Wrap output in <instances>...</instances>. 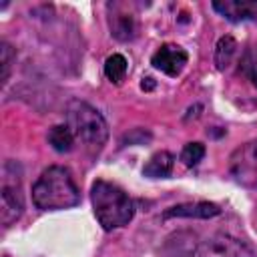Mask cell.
<instances>
[{
	"mask_svg": "<svg viewBox=\"0 0 257 257\" xmlns=\"http://www.w3.org/2000/svg\"><path fill=\"white\" fill-rule=\"evenodd\" d=\"M90 201L94 215L102 229L112 231L126 225L135 215V203L116 185L98 179L90 189Z\"/></svg>",
	"mask_w": 257,
	"mask_h": 257,
	"instance_id": "cell-3",
	"label": "cell"
},
{
	"mask_svg": "<svg viewBox=\"0 0 257 257\" xmlns=\"http://www.w3.org/2000/svg\"><path fill=\"white\" fill-rule=\"evenodd\" d=\"M213 8L231 22H257V0H215Z\"/></svg>",
	"mask_w": 257,
	"mask_h": 257,
	"instance_id": "cell-9",
	"label": "cell"
},
{
	"mask_svg": "<svg viewBox=\"0 0 257 257\" xmlns=\"http://www.w3.org/2000/svg\"><path fill=\"white\" fill-rule=\"evenodd\" d=\"M126 70H128V64H126V58L122 54H110L104 62V74L114 84H120L124 80Z\"/></svg>",
	"mask_w": 257,
	"mask_h": 257,
	"instance_id": "cell-14",
	"label": "cell"
},
{
	"mask_svg": "<svg viewBox=\"0 0 257 257\" xmlns=\"http://www.w3.org/2000/svg\"><path fill=\"white\" fill-rule=\"evenodd\" d=\"M106 12H108L110 34L116 40L128 42V40H133L137 36L139 22H137V14H135L131 4H126V2H110V4H106Z\"/></svg>",
	"mask_w": 257,
	"mask_h": 257,
	"instance_id": "cell-7",
	"label": "cell"
},
{
	"mask_svg": "<svg viewBox=\"0 0 257 257\" xmlns=\"http://www.w3.org/2000/svg\"><path fill=\"white\" fill-rule=\"evenodd\" d=\"M14 50H12V46L8 44V42H2V48H0V62H2V76H0V80H2V84L8 80V76H10V66H12V60H14Z\"/></svg>",
	"mask_w": 257,
	"mask_h": 257,
	"instance_id": "cell-16",
	"label": "cell"
},
{
	"mask_svg": "<svg viewBox=\"0 0 257 257\" xmlns=\"http://www.w3.org/2000/svg\"><path fill=\"white\" fill-rule=\"evenodd\" d=\"M205 157V147L201 143H187L181 151V161L187 165V167H193L197 165L201 159Z\"/></svg>",
	"mask_w": 257,
	"mask_h": 257,
	"instance_id": "cell-15",
	"label": "cell"
},
{
	"mask_svg": "<svg viewBox=\"0 0 257 257\" xmlns=\"http://www.w3.org/2000/svg\"><path fill=\"white\" fill-rule=\"evenodd\" d=\"M66 124L76 141L90 151H100L108 139V126L102 114L82 100H70L66 106Z\"/></svg>",
	"mask_w": 257,
	"mask_h": 257,
	"instance_id": "cell-4",
	"label": "cell"
},
{
	"mask_svg": "<svg viewBox=\"0 0 257 257\" xmlns=\"http://www.w3.org/2000/svg\"><path fill=\"white\" fill-rule=\"evenodd\" d=\"M153 86H155L153 78H143V82H141V88H143V90H151Z\"/></svg>",
	"mask_w": 257,
	"mask_h": 257,
	"instance_id": "cell-18",
	"label": "cell"
},
{
	"mask_svg": "<svg viewBox=\"0 0 257 257\" xmlns=\"http://www.w3.org/2000/svg\"><path fill=\"white\" fill-rule=\"evenodd\" d=\"M221 209L215 205V203H185V205H177V207H171L169 211L163 213V219H171V217H187V219H209V217H215L219 215Z\"/></svg>",
	"mask_w": 257,
	"mask_h": 257,
	"instance_id": "cell-10",
	"label": "cell"
},
{
	"mask_svg": "<svg viewBox=\"0 0 257 257\" xmlns=\"http://www.w3.org/2000/svg\"><path fill=\"white\" fill-rule=\"evenodd\" d=\"M247 68H249V74H251L253 84L257 86V50L249 56V60H247Z\"/></svg>",
	"mask_w": 257,
	"mask_h": 257,
	"instance_id": "cell-17",
	"label": "cell"
},
{
	"mask_svg": "<svg viewBox=\"0 0 257 257\" xmlns=\"http://www.w3.org/2000/svg\"><path fill=\"white\" fill-rule=\"evenodd\" d=\"M235 52H237L235 38L233 36H221L219 42H217V46H215V64H217V68L219 70H225L231 64Z\"/></svg>",
	"mask_w": 257,
	"mask_h": 257,
	"instance_id": "cell-13",
	"label": "cell"
},
{
	"mask_svg": "<svg viewBox=\"0 0 257 257\" xmlns=\"http://www.w3.org/2000/svg\"><path fill=\"white\" fill-rule=\"evenodd\" d=\"M169 247H173L175 257H257L251 247L225 233H215L205 239L191 233H177L171 237Z\"/></svg>",
	"mask_w": 257,
	"mask_h": 257,
	"instance_id": "cell-1",
	"label": "cell"
},
{
	"mask_svg": "<svg viewBox=\"0 0 257 257\" xmlns=\"http://www.w3.org/2000/svg\"><path fill=\"white\" fill-rule=\"evenodd\" d=\"M187 60H189L187 50L181 48V46H177V44H163V46L153 54V58H151L153 66H155L157 70L169 74V76H179V74L183 72Z\"/></svg>",
	"mask_w": 257,
	"mask_h": 257,
	"instance_id": "cell-8",
	"label": "cell"
},
{
	"mask_svg": "<svg viewBox=\"0 0 257 257\" xmlns=\"http://www.w3.org/2000/svg\"><path fill=\"white\" fill-rule=\"evenodd\" d=\"M229 173L239 185L257 189V139L233 151L229 157Z\"/></svg>",
	"mask_w": 257,
	"mask_h": 257,
	"instance_id": "cell-6",
	"label": "cell"
},
{
	"mask_svg": "<svg viewBox=\"0 0 257 257\" xmlns=\"http://www.w3.org/2000/svg\"><path fill=\"white\" fill-rule=\"evenodd\" d=\"M48 143L58 151V153H68L74 145V135L68 124H54L48 133Z\"/></svg>",
	"mask_w": 257,
	"mask_h": 257,
	"instance_id": "cell-12",
	"label": "cell"
},
{
	"mask_svg": "<svg viewBox=\"0 0 257 257\" xmlns=\"http://www.w3.org/2000/svg\"><path fill=\"white\" fill-rule=\"evenodd\" d=\"M173 165H175V157L167 151H161V153H155L149 159L143 173H145V177H151V179H163V177L171 175Z\"/></svg>",
	"mask_w": 257,
	"mask_h": 257,
	"instance_id": "cell-11",
	"label": "cell"
},
{
	"mask_svg": "<svg viewBox=\"0 0 257 257\" xmlns=\"http://www.w3.org/2000/svg\"><path fill=\"white\" fill-rule=\"evenodd\" d=\"M32 201L42 211H58L74 207L80 201V193L64 167H48L32 187Z\"/></svg>",
	"mask_w": 257,
	"mask_h": 257,
	"instance_id": "cell-2",
	"label": "cell"
},
{
	"mask_svg": "<svg viewBox=\"0 0 257 257\" xmlns=\"http://www.w3.org/2000/svg\"><path fill=\"white\" fill-rule=\"evenodd\" d=\"M12 165H4V177H2V189H0V221L4 227L12 225L14 221L20 219L24 211V195H22V185H20V175L10 173Z\"/></svg>",
	"mask_w": 257,
	"mask_h": 257,
	"instance_id": "cell-5",
	"label": "cell"
}]
</instances>
